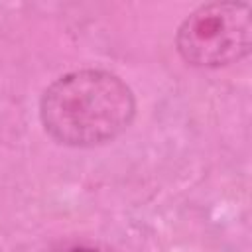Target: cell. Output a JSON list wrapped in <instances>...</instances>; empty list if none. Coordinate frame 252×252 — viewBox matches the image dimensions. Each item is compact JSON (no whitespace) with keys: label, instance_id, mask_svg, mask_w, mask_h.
I'll use <instances>...</instances> for the list:
<instances>
[{"label":"cell","instance_id":"1","mask_svg":"<svg viewBox=\"0 0 252 252\" xmlns=\"http://www.w3.org/2000/svg\"><path fill=\"white\" fill-rule=\"evenodd\" d=\"M136 114L130 87L102 69L71 71L41 94L39 118L45 132L63 146L91 148L120 136Z\"/></svg>","mask_w":252,"mask_h":252},{"label":"cell","instance_id":"3","mask_svg":"<svg viewBox=\"0 0 252 252\" xmlns=\"http://www.w3.org/2000/svg\"><path fill=\"white\" fill-rule=\"evenodd\" d=\"M49 252H108V250L93 242H61L53 246Z\"/></svg>","mask_w":252,"mask_h":252},{"label":"cell","instance_id":"2","mask_svg":"<svg viewBox=\"0 0 252 252\" xmlns=\"http://www.w3.org/2000/svg\"><path fill=\"white\" fill-rule=\"evenodd\" d=\"M252 12L244 2H209L193 10L177 28L175 47L193 67H224L248 55Z\"/></svg>","mask_w":252,"mask_h":252}]
</instances>
